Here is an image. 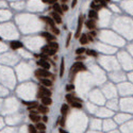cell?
<instances>
[{
	"label": "cell",
	"instance_id": "cell-38",
	"mask_svg": "<svg viewBox=\"0 0 133 133\" xmlns=\"http://www.w3.org/2000/svg\"><path fill=\"white\" fill-rule=\"evenodd\" d=\"M77 2H78V0H72V8L74 9L76 5H77Z\"/></svg>",
	"mask_w": 133,
	"mask_h": 133
},
{
	"label": "cell",
	"instance_id": "cell-20",
	"mask_svg": "<svg viewBox=\"0 0 133 133\" xmlns=\"http://www.w3.org/2000/svg\"><path fill=\"white\" fill-rule=\"evenodd\" d=\"M69 103L72 107H76V109H81L82 107V103L80 101H77V100H74V101L69 102Z\"/></svg>",
	"mask_w": 133,
	"mask_h": 133
},
{
	"label": "cell",
	"instance_id": "cell-41",
	"mask_svg": "<svg viewBox=\"0 0 133 133\" xmlns=\"http://www.w3.org/2000/svg\"><path fill=\"white\" fill-rule=\"evenodd\" d=\"M59 132L60 133H68V132H66L64 129H62V128H60V129H59Z\"/></svg>",
	"mask_w": 133,
	"mask_h": 133
},
{
	"label": "cell",
	"instance_id": "cell-31",
	"mask_svg": "<svg viewBox=\"0 0 133 133\" xmlns=\"http://www.w3.org/2000/svg\"><path fill=\"white\" fill-rule=\"evenodd\" d=\"M70 38H72V33H68L67 34V38H66V47H68L69 46V43H70Z\"/></svg>",
	"mask_w": 133,
	"mask_h": 133
},
{
	"label": "cell",
	"instance_id": "cell-19",
	"mask_svg": "<svg viewBox=\"0 0 133 133\" xmlns=\"http://www.w3.org/2000/svg\"><path fill=\"white\" fill-rule=\"evenodd\" d=\"M101 8H102V5L100 3H96V2H94V1L91 3V9H92V10L98 11V10H100Z\"/></svg>",
	"mask_w": 133,
	"mask_h": 133
},
{
	"label": "cell",
	"instance_id": "cell-15",
	"mask_svg": "<svg viewBox=\"0 0 133 133\" xmlns=\"http://www.w3.org/2000/svg\"><path fill=\"white\" fill-rule=\"evenodd\" d=\"M79 42L81 45H86L88 43V38H87V34H82L79 37Z\"/></svg>",
	"mask_w": 133,
	"mask_h": 133
},
{
	"label": "cell",
	"instance_id": "cell-29",
	"mask_svg": "<svg viewBox=\"0 0 133 133\" xmlns=\"http://www.w3.org/2000/svg\"><path fill=\"white\" fill-rule=\"evenodd\" d=\"M60 125H61V127H64V126H65V116L62 115L61 117H60Z\"/></svg>",
	"mask_w": 133,
	"mask_h": 133
},
{
	"label": "cell",
	"instance_id": "cell-13",
	"mask_svg": "<svg viewBox=\"0 0 133 133\" xmlns=\"http://www.w3.org/2000/svg\"><path fill=\"white\" fill-rule=\"evenodd\" d=\"M52 9H53V11H54V12L59 13L60 15H63V10H62L61 5H60V4L58 3V2H56V3H53V4H52Z\"/></svg>",
	"mask_w": 133,
	"mask_h": 133
},
{
	"label": "cell",
	"instance_id": "cell-32",
	"mask_svg": "<svg viewBox=\"0 0 133 133\" xmlns=\"http://www.w3.org/2000/svg\"><path fill=\"white\" fill-rule=\"evenodd\" d=\"M44 3H48V4H53L56 2H58V0H42Z\"/></svg>",
	"mask_w": 133,
	"mask_h": 133
},
{
	"label": "cell",
	"instance_id": "cell-22",
	"mask_svg": "<svg viewBox=\"0 0 133 133\" xmlns=\"http://www.w3.org/2000/svg\"><path fill=\"white\" fill-rule=\"evenodd\" d=\"M29 117H30V119H31L32 121H33V123H40L41 121V116L40 115H37V114H36V115H29Z\"/></svg>",
	"mask_w": 133,
	"mask_h": 133
},
{
	"label": "cell",
	"instance_id": "cell-5",
	"mask_svg": "<svg viewBox=\"0 0 133 133\" xmlns=\"http://www.w3.org/2000/svg\"><path fill=\"white\" fill-rule=\"evenodd\" d=\"M50 16L52 17V19L54 20V22H56V25L62 24V15H60L59 13H56V12H54V11H52V12L50 13Z\"/></svg>",
	"mask_w": 133,
	"mask_h": 133
},
{
	"label": "cell",
	"instance_id": "cell-8",
	"mask_svg": "<svg viewBox=\"0 0 133 133\" xmlns=\"http://www.w3.org/2000/svg\"><path fill=\"white\" fill-rule=\"evenodd\" d=\"M36 64H37L38 66H41L42 68H44V69H49L50 68V64H49V62L48 61H46V60H40V61H37L36 62Z\"/></svg>",
	"mask_w": 133,
	"mask_h": 133
},
{
	"label": "cell",
	"instance_id": "cell-39",
	"mask_svg": "<svg viewBox=\"0 0 133 133\" xmlns=\"http://www.w3.org/2000/svg\"><path fill=\"white\" fill-rule=\"evenodd\" d=\"M89 34H91L93 37H96V35H97V33H96L95 31H93V30H91V32H89Z\"/></svg>",
	"mask_w": 133,
	"mask_h": 133
},
{
	"label": "cell",
	"instance_id": "cell-30",
	"mask_svg": "<svg viewBox=\"0 0 133 133\" xmlns=\"http://www.w3.org/2000/svg\"><path fill=\"white\" fill-rule=\"evenodd\" d=\"M61 8H62V10H63V12H67V11L69 10V8H68V5L66 3H62Z\"/></svg>",
	"mask_w": 133,
	"mask_h": 133
},
{
	"label": "cell",
	"instance_id": "cell-10",
	"mask_svg": "<svg viewBox=\"0 0 133 133\" xmlns=\"http://www.w3.org/2000/svg\"><path fill=\"white\" fill-rule=\"evenodd\" d=\"M10 46L12 49H19V48H22L24 47V44H22L21 42H19V41H13V42L10 43Z\"/></svg>",
	"mask_w": 133,
	"mask_h": 133
},
{
	"label": "cell",
	"instance_id": "cell-40",
	"mask_svg": "<svg viewBox=\"0 0 133 133\" xmlns=\"http://www.w3.org/2000/svg\"><path fill=\"white\" fill-rule=\"evenodd\" d=\"M42 119H43V123H47V121H48V117H47L46 115H45V116H43V118H42Z\"/></svg>",
	"mask_w": 133,
	"mask_h": 133
},
{
	"label": "cell",
	"instance_id": "cell-12",
	"mask_svg": "<svg viewBox=\"0 0 133 133\" xmlns=\"http://www.w3.org/2000/svg\"><path fill=\"white\" fill-rule=\"evenodd\" d=\"M40 80H41V83H42L44 86H46V87H50V86H52V81L49 80L48 78H43V79H40Z\"/></svg>",
	"mask_w": 133,
	"mask_h": 133
},
{
	"label": "cell",
	"instance_id": "cell-27",
	"mask_svg": "<svg viewBox=\"0 0 133 133\" xmlns=\"http://www.w3.org/2000/svg\"><path fill=\"white\" fill-rule=\"evenodd\" d=\"M50 29H51V32L54 34V35H60V30L56 28V26H53V27H50Z\"/></svg>",
	"mask_w": 133,
	"mask_h": 133
},
{
	"label": "cell",
	"instance_id": "cell-7",
	"mask_svg": "<svg viewBox=\"0 0 133 133\" xmlns=\"http://www.w3.org/2000/svg\"><path fill=\"white\" fill-rule=\"evenodd\" d=\"M41 35H42L44 38H46L48 42H52V41H56V35H54V34H51L50 32H43Z\"/></svg>",
	"mask_w": 133,
	"mask_h": 133
},
{
	"label": "cell",
	"instance_id": "cell-17",
	"mask_svg": "<svg viewBox=\"0 0 133 133\" xmlns=\"http://www.w3.org/2000/svg\"><path fill=\"white\" fill-rule=\"evenodd\" d=\"M42 103L44 105H47V107H49V105L52 104V99L51 97H43L42 98Z\"/></svg>",
	"mask_w": 133,
	"mask_h": 133
},
{
	"label": "cell",
	"instance_id": "cell-42",
	"mask_svg": "<svg viewBox=\"0 0 133 133\" xmlns=\"http://www.w3.org/2000/svg\"><path fill=\"white\" fill-rule=\"evenodd\" d=\"M61 2H62V3H67L68 0H61Z\"/></svg>",
	"mask_w": 133,
	"mask_h": 133
},
{
	"label": "cell",
	"instance_id": "cell-35",
	"mask_svg": "<svg viewBox=\"0 0 133 133\" xmlns=\"http://www.w3.org/2000/svg\"><path fill=\"white\" fill-rule=\"evenodd\" d=\"M84 59H85V58H84V56H77V58H76V60H77V61H83V60Z\"/></svg>",
	"mask_w": 133,
	"mask_h": 133
},
{
	"label": "cell",
	"instance_id": "cell-11",
	"mask_svg": "<svg viewBox=\"0 0 133 133\" xmlns=\"http://www.w3.org/2000/svg\"><path fill=\"white\" fill-rule=\"evenodd\" d=\"M87 16H88V19H95V20H97L98 13H97V11H95V10H89Z\"/></svg>",
	"mask_w": 133,
	"mask_h": 133
},
{
	"label": "cell",
	"instance_id": "cell-9",
	"mask_svg": "<svg viewBox=\"0 0 133 133\" xmlns=\"http://www.w3.org/2000/svg\"><path fill=\"white\" fill-rule=\"evenodd\" d=\"M84 25H85V27L89 30H94L96 28V20L95 19H88L86 20L85 22H84Z\"/></svg>",
	"mask_w": 133,
	"mask_h": 133
},
{
	"label": "cell",
	"instance_id": "cell-33",
	"mask_svg": "<svg viewBox=\"0 0 133 133\" xmlns=\"http://www.w3.org/2000/svg\"><path fill=\"white\" fill-rule=\"evenodd\" d=\"M56 51H58V50H56V49H52V48H50L49 52H48V56H54V54L56 53Z\"/></svg>",
	"mask_w": 133,
	"mask_h": 133
},
{
	"label": "cell",
	"instance_id": "cell-36",
	"mask_svg": "<svg viewBox=\"0 0 133 133\" xmlns=\"http://www.w3.org/2000/svg\"><path fill=\"white\" fill-rule=\"evenodd\" d=\"M30 115H36V114H38V111H34V110H30Z\"/></svg>",
	"mask_w": 133,
	"mask_h": 133
},
{
	"label": "cell",
	"instance_id": "cell-25",
	"mask_svg": "<svg viewBox=\"0 0 133 133\" xmlns=\"http://www.w3.org/2000/svg\"><path fill=\"white\" fill-rule=\"evenodd\" d=\"M85 48H83V47H81V48H78L77 50H76V54H77V56H82V54L84 53V52H85Z\"/></svg>",
	"mask_w": 133,
	"mask_h": 133
},
{
	"label": "cell",
	"instance_id": "cell-26",
	"mask_svg": "<svg viewBox=\"0 0 133 133\" xmlns=\"http://www.w3.org/2000/svg\"><path fill=\"white\" fill-rule=\"evenodd\" d=\"M28 131L30 133H36V132H37V129H36V127H34V126L29 125L28 126Z\"/></svg>",
	"mask_w": 133,
	"mask_h": 133
},
{
	"label": "cell",
	"instance_id": "cell-6",
	"mask_svg": "<svg viewBox=\"0 0 133 133\" xmlns=\"http://www.w3.org/2000/svg\"><path fill=\"white\" fill-rule=\"evenodd\" d=\"M41 18H42V20H44V21H45L46 24H47L49 27H53V26H56V22H54V20L52 19L51 16H49V17H48V16H42Z\"/></svg>",
	"mask_w": 133,
	"mask_h": 133
},
{
	"label": "cell",
	"instance_id": "cell-37",
	"mask_svg": "<svg viewBox=\"0 0 133 133\" xmlns=\"http://www.w3.org/2000/svg\"><path fill=\"white\" fill-rule=\"evenodd\" d=\"M87 38H88V42H93V41H94V37L89 33H87Z\"/></svg>",
	"mask_w": 133,
	"mask_h": 133
},
{
	"label": "cell",
	"instance_id": "cell-1",
	"mask_svg": "<svg viewBox=\"0 0 133 133\" xmlns=\"http://www.w3.org/2000/svg\"><path fill=\"white\" fill-rule=\"evenodd\" d=\"M87 70V68H86V66L84 65L83 63H82L81 61H77L75 64H72V69H70V80H74V78H75V76L77 72H86Z\"/></svg>",
	"mask_w": 133,
	"mask_h": 133
},
{
	"label": "cell",
	"instance_id": "cell-18",
	"mask_svg": "<svg viewBox=\"0 0 133 133\" xmlns=\"http://www.w3.org/2000/svg\"><path fill=\"white\" fill-rule=\"evenodd\" d=\"M65 62H64V58L61 59V65H60V77H63L64 75V69H65Z\"/></svg>",
	"mask_w": 133,
	"mask_h": 133
},
{
	"label": "cell",
	"instance_id": "cell-34",
	"mask_svg": "<svg viewBox=\"0 0 133 133\" xmlns=\"http://www.w3.org/2000/svg\"><path fill=\"white\" fill-rule=\"evenodd\" d=\"M74 89H75V85H72V84H68V85H66V91L67 92L74 91Z\"/></svg>",
	"mask_w": 133,
	"mask_h": 133
},
{
	"label": "cell",
	"instance_id": "cell-14",
	"mask_svg": "<svg viewBox=\"0 0 133 133\" xmlns=\"http://www.w3.org/2000/svg\"><path fill=\"white\" fill-rule=\"evenodd\" d=\"M37 111L38 113H42V114H47L49 112V109H48L47 105H44V104H41L37 107Z\"/></svg>",
	"mask_w": 133,
	"mask_h": 133
},
{
	"label": "cell",
	"instance_id": "cell-2",
	"mask_svg": "<svg viewBox=\"0 0 133 133\" xmlns=\"http://www.w3.org/2000/svg\"><path fill=\"white\" fill-rule=\"evenodd\" d=\"M34 75L37 79H43V78H49V77H52V79H54L53 75L47 69H44V68H38L34 72Z\"/></svg>",
	"mask_w": 133,
	"mask_h": 133
},
{
	"label": "cell",
	"instance_id": "cell-16",
	"mask_svg": "<svg viewBox=\"0 0 133 133\" xmlns=\"http://www.w3.org/2000/svg\"><path fill=\"white\" fill-rule=\"evenodd\" d=\"M68 111H69V107H68V104H62V107H61V114L63 116H66L67 115V113H68Z\"/></svg>",
	"mask_w": 133,
	"mask_h": 133
},
{
	"label": "cell",
	"instance_id": "cell-24",
	"mask_svg": "<svg viewBox=\"0 0 133 133\" xmlns=\"http://www.w3.org/2000/svg\"><path fill=\"white\" fill-rule=\"evenodd\" d=\"M86 54H87L88 56H97V52L95 51V50H91V49H86L85 50Z\"/></svg>",
	"mask_w": 133,
	"mask_h": 133
},
{
	"label": "cell",
	"instance_id": "cell-23",
	"mask_svg": "<svg viewBox=\"0 0 133 133\" xmlns=\"http://www.w3.org/2000/svg\"><path fill=\"white\" fill-rule=\"evenodd\" d=\"M36 129L40 130V131H45L46 129V126H45V123H36Z\"/></svg>",
	"mask_w": 133,
	"mask_h": 133
},
{
	"label": "cell",
	"instance_id": "cell-44",
	"mask_svg": "<svg viewBox=\"0 0 133 133\" xmlns=\"http://www.w3.org/2000/svg\"><path fill=\"white\" fill-rule=\"evenodd\" d=\"M40 133H45L44 131H40Z\"/></svg>",
	"mask_w": 133,
	"mask_h": 133
},
{
	"label": "cell",
	"instance_id": "cell-21",
	"mask_svg": "<svg viewBox=\"0 0 133 133\" xmlns=\"http://www.w3.org/2000/svg\"><path fill=\"white\" fill-rule=\"evenodd\" d=\"M48 46H49L50 48H52V49H56V50H58L59 49V44L56 42V41H52V42H48Z\"/></svg>",
	"mask_w": 133,
	"mask_h": 133
},
{
	"label": "cell",
	"instance_id": "cell-43",
	"mask_svg": "<svg viewBox=\"0 0 133 133\" xmlns=\"http://www.w3.org/2000/svg\"><path fill=\"white\" fill-rule=\"evenodd\" d=\"M94 2H96V3H100V2H101V0H94Z\"/></svg>",
	"mask_w": 133,
	"mask_h": 133
},
{
	"label": "cell",
	"instance_id": "cell-28",
	"mask_svg": "<svg viewBox=\"0 0 133 133\" xmlns=\"http://www.w3.org/2000/svg\"><path fill=\"white\" fill-rule=\"evenodd\" d=\"M49 50H50V47L48 45H46V46H43L42 49H41V51H42V53H47L48 54Z\"/></svg>",
	"mask_w": 133,
	"mask_h": 133
},
{
	"label": "cell",
	"instance_id": "cell-4",
	"mask_svg": "<svg viewBox=\"0 0 133 133\" xmlns=\"http://www.w3.org/2000/svg\"><path fill=\"white\" fill-rule=\"evenodd\" d=\"M83 24H84V16L81 14L79 16V18H78V26H77V30H76V33H75L76 38H79L80 35H81L82 26H83Z\"/></svg>",
	"mask_w": 133,
	"mask_h": 133
},
{
	"label": "cell",
	"instance_id": "cell-3",
	"mask_svg": "<svg viewBox=\"0 0 133 133\" xmlns=\"http://www.w3.org/2000/svg\"><path fill=\"white\" fill-rule=\"evenodd\" d=\"M37 98H41L42 99L43 97H51V92L49 91L46 86L42 85V86H38L37 89V95H36Z\"/></svg>",
	"mask_w": 133,
	"mask_h": 133
},
{
	"label": "cell",
	"instance_id": "cell-45",
	"mask_svg": "<svg viewBox=\"0 0 133 133\" xmlns=\"http://www.w3.org/2000/svg\"><path fill=\"white\" fill-rule=\"evenodd\" d=\"M0 41H1V37H0Z\"/></svg>",
	"mask_w": 133,
	"mask_h": 133
}]
</instances>
